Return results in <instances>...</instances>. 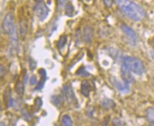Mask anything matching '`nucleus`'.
Returning a JSON list of instances; mask_svg holds the SVG:
<instances>
[{
    "instance_id": "f257e3e1",
    "label": "nucleus",
    "mask_w": 154,
    "mask_h": 126,
    "mask_svg": "<svg viewBox=\"0 0 154 126\" xmlns=\"http://www.w3.org/2000/svg\"><path fill=\"white\" fill-rule=\"evenodd\" d=\"M120 9L128 18L134 21H142L146 17V11L131 0H116Z\"/></svg>"
},
{
    "instance_id": "f03ea898",
    "label": "nucleus",
    "mask_w": 154,
    "mask_h": 126,
    "mask_svg": "<svg viewBox=\"0 0 154 126\" xmlns=\"http://www.w3.org/2000/svg\"><path fill=\"white\" fill-rule=\"evenodd\" d=\"M123 63L131 70V72H134L137 75H142L146 72V68L143 62L136 57H125L124 58Z\"/></svg>"
},
{
    "instance_id": "7ed1b4c3",
    "label": "nucleus",
    "mask_w": 154,
    "mask_h": 126,
    "mask_svg": "<svg viewBox=\"0 0 154 126\" xmlns=\"http://www.w3.org/2000/svg\"><path fill=\"white\" fill-rule=\"evenodd\" d=\"M62 94L69 106L72 108H78V100L70 84H66L63 86Z\"/></svg>"
},
{
    "instance_id": "20e7f679",
    "label": "nucleus",
    "mask_w": 154,
    "mask_h": 126,
    "mask_svg": "<svg viewBox=\"0 0 154 126\" xmlns=\"http://www.w3.org/2000/svg\"><path fill=\"white\" fill-rule=\"evenodd\" d=\"M34 12L39 20L43 21L46 19L50 12V9L43 2H39L34 7Z\"/></svg>"
},
{
    "instance_id": "39448f33",
    "label": "nucleus",
    "mask_w": 154,
    "mask_h": 126,
    "mask_svg": "<svg viewBox=\"0 0 154 126\" xmlns=\"http://www.w3.org/2000/svg\"><path fill=\"white\" fill-rule=\"evenodd\" d=\"M16 27L14 23V17L11 13H8L5 16L2 23V30L6 34L10 35L14 28Z\"/></svg>"
},
{
    "instance_id": "423d86ee",
    "label": "nucleus",
    "mask_w": 154,
    "mask_h": 126,
    "mask_svg": "<svg viewBox=\"0 0 154 126\" xmlns=\"http://www.w3.org/2000/svg\"><path fill=\"white\" fill-rule=\"evenodd\" d=\"M110 81H111L112 84H113V86L115 87L118 91L123 94H126L129 93L130 92V87L129 86V83L124 82H122L121 81H119L117 78L114 77V76H112L111 79H110Z\"/></svg>"
},
{
    "instance_id": "0eeeda50",
    "label": "nucleus",
    "mask_w": 154,
    "mask_h": 126,
    "mask_svg": "<svg viewBox=\"0 0 154 126\" xmlns=\"http://www.w3.org/2000/svg\"><path fill=\"white\" fill-rule=\"evenodd\" d=\"M121 29L125 33L126 36L129 38L130 43L132 45V46H135L137 42V35L135 31L131 28H130L129 26H128L127 25L124 24V23L122 24Z\"/></svg>"
},
{
    "instance_id": "6e6552de",
    "label": "nucleus",
    "mask_w": 154,
    "mask_h": 126,
    "mask_svg": "<svg viewBox=\"0 0 154 126\" xmlns=\"http://www.w3.org/2000/svg\"><path fill=\"white\" fill-rule=\"evenodd\" d=\"M121 75L124 82H127V83H133L134 82V77L132 75L131 70L124 63L122 64L121 68Z\"/></svg>"
},
{
    "instance_id": "1a4fd4ad",
    "label": "nucleus",
    "mask_w": 154,
    "mask_h": 126,
    "mask_svg": "<svg viewBox=\"0 0 154 126\" xmlns=\"http://www.w3.org/2000/svg\"><path fill=\"white\" fill-rule=\"evenodd\" d=\"M3 99L7 109L13 106L14 104V101L13 98L11 97V89L10 86H7L5 88L3 94Z\"/></svg>"
},
{
    "instance_id": "9d476101",
    "label": "nucleus",
    "mask_w": 154,
    "mask_h": 126,
    "mask_svg": "<svg viewBox=\"0 0 154 126\" xmlns=\"http://www.w3.org/2000/svg\"><path fill=\"white\" fill-rule=\"evenodd\" d=\"M38 74L40 75V80L37 84V86H35L34 89L35 91H40L42 88L44 87V84L45 82L46 81L47 79V74L46 70L43 68H41L38 70Z\"/></svg>"
},
{
    "instance_id": "9b49d317",
    "label": "nucleus",
    "mask_w": 154,
    "mask_h": 126,
    "mask_svg": "<svg viewBox=\"0 0 154 126\" xmlns=\"http://www.w3.org/2000/svg\"><path fill=\"white\" fill-rule=\"evenodd\" d=\"M80 92L81 94L83 95L85 97L88 98L90 95V92H92V85L90 82L88 80L82 81L80 86Z\"/></svg>"
},
{
    "instance_id": "f8f14e48",
    "label": "nucleus",
    "mask_w": 154,
    "mask_h": 126,
    "mask_svg": "<svg viewBox=\"0 0 154 126\" xmlns=\"http://www.w3.org/2000/svg\"><path fill=\"white\" fill-rule=\"evenodd\" d=\"M84 41L86 43H91L94 37V29L90 26H86L84 28Z\"/></svg>"
},
{
    "instance_id": "ddd939ff",
    "label": "nucleus",
    "mask_w": 154,
    "mask_h": 126,
    "mask_svg": "<svg viewBox=\"0 0 154 126\" xmlns=\"http://www.w3.org/2000/svg\"><path fill=\"white\" fill-rule=\"evenodd\" d=\"M51 102L53 106H55L58 109H60L63 106L65 101V98L63 94L60 95H53L51 97Z\"/></svg>"
},
{
    "instance_id": "4468645a",
    "label": "nucleus",
    "mask_w": 154,
    "mask_h": 126,
    "mask_svg": "<svg viewBox=\"0 0 154 126\" xmlns=\"http://www.w3.org/2000/svg\"><path fill=\"white\" fill-rule=\"evenodd\" d=\"M27 33H28V23H27L26 21H21L20 23H19V33H20L21 40H25Z\"/></svg>"
},
{
    "instance_id": "2eb2a0df",
    "label": "nucleus",
    "mask_w": 154,
    "mask_h": 126,
    "mask_svg": "<svg viewBox=\"0 0 154 126\" xmlns=\"http://www.w3.org/2000/svg\"><path fill=\"white\" fill-rule=\"evenodd\" d=\"M101 106L102 108L104 109H111L115 107L116 104L114 103V101L112 99H109V98H104L101 102Z\"/></svg>"
},
{
    "instance_id": "dca6fc26",
    "label": "nucleus",
    "mask_w": 154,
    "mask_h": 126,
    "mask_svg": "<svg viewBox=\"0 0 154 126\" xmlns=\"http://www.w3.org/2000/svg\"><path fill=\"white\" fill-rule=\"evenodd\" d=\"M11 35V47L14 49L16 48V47L17 46L18 41H19V36H18V32H17V26L14 28V30L10 34Z\"/></svg>"
},
{
    "instance_id": "f3484780",
    "label": "nucleus",
    "mask_w": 154,
    "mask_h": 126,
    "mask_svg": "<svg viewBox=\"0 0 154 126\" xmlns=\"http://www.w3.org/2000/svg\"><path fill=\"white\" fill-rule=\"evenodd\" d=\"M14 89L16 93H17L19 96H23L24 94V84L22 82H21L20 80H18L15 84Z\"/></svg>"
},
{
    "instance_id": "a211bd4d",
    "label": "nucleus",
    "mask_w": 154,
    "mask_h": 126,
    "mask_svg": "<svg viewBox=\"0 0 154 126\" xmlns=\"http://www.w3.org/2000/svg\"><path fill=\"white\" fill-rule=\"evenodd\" d=\"M147 121L151 125H154V108L149 107L146 110Z\"/></svg>"
},
{
    "instance_id": "6ab92c4d",
    "label": "nucleus",
    "mask_w": 154,
    "mask_h": 126,
    "mask_svg": "<svg viewBox=\"0 0 154 126\" xmlns=\"http://www.w3.org/2000/svg\"><path fill=\"white\" fill-rule=\"evenodd\" d=\"M67 41H68V37L66 35H62L59 38V40L57 42L56 46L57 48L59 50H62V49L66 46V45L67 44Z\"/></svg>"
},
{
    "instance_id": "aec40b11",
    "label": "nucleus",
    "mask_w": 154,
    "mask_h": 126,
    "mask_svg": "<svg viewBox=\"0 0 154 126\" xmlns=\"http://www.w3.org/2000/svg\"><path fill=\"white\" fill-rule=\"evenodd\" d=\"M76 75L82 76V77H88V76H90V73L86 70V69L84 66H81L77 70Z\"/></svg>"
},
{
    "instance_id": "412c9836",
    "label": "nucleus",
    "mask_w": 154,
    "mask_h": 126,
    "mask_svg": "<svg viewBox=\"0 0 154 126\" xmlns=\"http://www.w3.org/2000/svg\"><path fill=\"white\" fill-rule=\"evenodd\" d=\"M43 105V101L41 98L40 97H37L35 98L34 100V104H33V110L34 112H38L39 111V110L41 109V106Z\"/></svg>"
},
{
    "instance_id": "4be33fe9",
    "label": "nucleus",
    "mask_w": 154,
    "mask_h": 126,
    "mask_svg": "<svg viewBox=\"0 0 154 126\" xmlns=\"http://www.w3.org/2000/svg\"><path fill=\"white\" fill-rule=\"evenodd\" d=\"M65 9H66V15L68 16H72L73 15L75 9L73 5L71 2H68L67 4L65 7Z\"/></svg>"
},
{
    "instance_id": "5701e85b",
    "label": "nucleus",
    "mask_w": 154,
    "mask_h": 126,
    "mask_svg": "<svg viewBox=\"0 0 154 126\" xmlns=\"http://www.w3.org/2000/svg\"><path fill=\"white\" fill-rule=\"evenodd\" d=\"M62 124L64 126H72L73 123L70 116L64 115L62 118Z\"/></svg>"
},
{
    "instance_id": "b1692460",
    "label": "nucleus",
    "mask_w": 154,
    "mask_h": 126,
    "mask_svg": "<svg viewBox=\"0 0 154 126\" xmlns=\"http://www.w3.org/2000/svg\"><path fill=\"white\" fill-rule=\"evenodd\" d=\"M36 62L33 58H29V68H30V70L32 71V72L34 71L35 68H36Z\"/></svg>"
},
{
    "instance_id": "393cba45",
    "label": "nucleus",
    "mask_w": 154,
    "mask_h": 126,
    "mask_svg": "<svg viewBox=\"0 0 154 126\" xmlns=\"http://www.w3.org/2000/svg\"><path fill=\"white\" fill-rule=\"evenodd\" d=\"M67 1L68 0H57V6L59 9H63V8L66 7L67 4Z\"/></svg>"
},
{
    "instance_id": "a878e982",
    "label": "nucleus",
    "mask_w": 154,
    "mask_h": 126,
    "mask_svg": "<svg viewBox=\"0 0 154 126\" xmlns=\"http://www.w3.org/2000/svg\"><path fill=\"white\" fill-rule=\"evenodd\" d=\"M103 2L106 7L110 8L112 7L114 4V0H103Z\"/></svg>"
},
{
    "instance_id": "bb28decb",
    "label": "nucleus",
    "mask_w": 154,
    "mask_h": 126,
    "mask_svg": "<svg viewBox=\"0 0 154 126\" xmlns=\"http://www.w3.org/2000/svg\"><path fill=\"white\" fill-rule=\"evenodd\" d=\"M112 123H113L114 125H124L122 121L119 118H114L113 121H112Z\"/></svg>"
},
{
    "instance_id": "cd10ccee",
    "label": "nucleus",
    "mask_w": 154,
    "mask_h": 126,
    "mask_svg": "<svg viewBox=\"0 0 154 126\" xmlns=\"http://www.w3.org/2000/svg\"><path fill=\"white\" fill-rule=\"evenodd\" d=\"M0 74H1L0 75H1L2 78L6 74V68L3 64H1V67H0Z\"/></svg>"
},
{
    "instance_id": "c85d7f7f",
    "label": "nucleus",
    "mask_w": 154,
    "mask_h": 126,
    "mask_svg": "<svg viewBox=\"0 0 154 126\" xmlns=\"http://www.w3.org/2000/svg\"><path fill=\"white\" fill-rule=\"evenodd\" d=\"M30 84L31 85H35L37 84V76L35 75H32L30 79Z\"/></svg>"
},
{
    "instance_id": "c756f323",
    "label": "nucleus",
    "mask_w": 154,
    "mask_h": 126,
    "mask_svg": "<svg viewBox=\"0 0 154 126\" xmlns=\"http://www.w3.org/2000/svg\"><path fill=\"white\" fill-rule=\"evenodd\" d=\"M35 2H36L37 3H39V2H43V0H34Z\"/></svg>"
},
{
    "instance_id": "7c9ffc66",
    "label": "nucleus",
    "mask_w": 154,
    "mask_h": 126,
    "mask_svg": "<svg viewBox=\"0 0 154 126\" xmlns=\"http://www.w3.org/2000/svg\"><path fill=\"white\" fill-rule=\"evenodd\" d=\"M153 85H154V76H153Z\"/></svg>"
},
{
    "instance_id": "2f4dec72",
    "label": "nucleus",
    "mask_w": 154,
    "mask_h": 126,
    "mask_svg": "<svg viewBox=\"0 0 154 126\" xmlns=\"http://www.w3.org/2000/svg\"><path fill=\"white\" fill-rule=\"evenodd\" d=\"M153 45H154V40H153Z\"/></svg>"
}]
</instances>
